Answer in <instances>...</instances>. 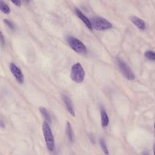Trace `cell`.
Returning <instances> with one entry per match:
<instances>
[{"mask_svg": "<svg viewBox=\"0 0 155 155\" xmlns=\"http://www.w3.org/2000/svg\"><path fill=\"white\" fill-rule=\"evenodd\" d=\"M42 131L48 150L53 151L54 149V139L50 127L46 121L42 124Z\"/></svg>", "mask_w": 155, "mask_h": 155, "instance_id": "1", "label": "cell"}, {"mask_svg": "<svg viewBox=\"0 0 155 155\" xmlns=\"http://www.w3.org/2000/svg\"><path fill=\"white\" fill-rule=\"evenodd\" d=\"M85 75V70L79 62L74 64L71 68V79L76 83L83 82Z\"/></svg>", "mask_w": 155, "mask_h": 155, "instance_id": "2", "label": "cell"}, {"mask_svg": "<svg viewBox=\"0 0 155 155\" xmlns=\"http://www.w3.org/2000/svg\"><path fill=\"white\" fill-rule=\"evenodd\" d=\"M91 22L92 28L96 30H105L112 27V24L107 19L101 17H94Z\"/></svg>", "mask_w": 155, "mask_h": 155, "instance_id": "3", "label": "cell"}, {"mask_svg": "<svg viewBox=\"0 0 155 155\" xmlns=\"http://www.w3.org/2000/svg\"><path fill=\"white\" fill-rule=\"evenodd\" d=\"M67 41L70 47L74 51L79 53H85L87 51V49L85 45L79 39L74 37L68 36L67 38Z\"/></svg>", "mask_w": 155, "mask_h": 155, "instance_id": "4", "label": "cell"}, {"mask_svg": "<svg viewBox=\"0 0 155 155\" xmlns=\"http://www.w3.org/2000/svg\"><path fill=\"white\" fill-rule=\"evenodd\" d=\"M117 64L118 67L123 74V76L128 80H133L135 79V75L130 67L123 60L120 59H117Z\"/></svg>", "mask_w": 155, "mask_h": 155, "instance_id": "5", "label": "cell"}, {"mask_svg": "<svg viewBox=\"0 0 155 155\" xmlns=\"http://www.w3.org/2000/svg\"><path fill=\"white\" fill-rule=\"evenodd\" d=\"M10 70L17 82L19 84H22L24 82V76L21 69L16 64L11 63L10 64Z\"/></svg>", "mask_w": 155, "mask_h": 155, "instance_id": "6", "label": "cell"}, {"mask_svg": "<svg viewBox=\"0 0 155 155\" xmlns=\"http://www.w3.org/2000/svg\"><path fill=\"white\" fill-rule=\"evenodd\" d=\"M75 13L90 30H92V26L90 21L81 12V11L79 8H75Z\"/></svg>", "mask_w": 155, "mask_h": 155, "instance_id": "7", "label": "cell"}, {"mask_svg": "<svg viewBox=\"0 0 155 155\" xmlns=\"http://www.w3.org/2000/svg\"><path fill=\"white\" fill-rule=\"evenodd\" d=\"M130 19H131V21H132V22L138 28H139L140 30H143L145 29V23L142 19H140L137 16H131L130 18Z\"/></svg>", "mask_w": 155, "mask_h": 155, "instance_id": "8", "label": "cell"}, {"mask_svg": "<svg viewBox=\"0 0 155 155\" xmlns=\"http://www.w3.org/2000/svg\"><path fill=\"white\" fill-rule=\"evenodd\" d=\"M62 99H63V101L65 104V105L66 107V108H67V111L70 113V114L71 115H72L73 116H74V109L73 108V105L71 104V102L70 98L66 95H63L62 96Z\"/></svg>", "mask_w": 155, "mask_h": 155, "instance_id": "9", "label": "cell"}, {"mask_svg": "<svg viewBox=\"0 0 155 155\" xmlns=\"http://www.w3.org/2000/svg\"><path fill=\"white\" fill-rule=\"evenodd\" d=\"M101 119L102 126L104 128L107 127L109 124V118L106 111L103 108H101Z\"/></svg>", "mask_w": 155, "mask_h": 155, "instance_id": "10", "label": "cell"}, {"mask_svg": "<svg viewBox=\"0 0 155 155\" xmlns=\"http://www.w3.org/2000/svg\"><path fill=\"white\" fill-rule=\"evenodd\" d=\"M39 111H40L41 114L42 115V116L45 119L46 122H48L49 123H50L51 122V116H50V113H48V110L44 107H40Z\"/></svg>", "mask_w": 155, "mask_h": 155, "instance_id": "11", "label": "cell"}, {"mask_svg": "<svg viewBox=\"0 0 155 155\" xmlns=\"http://www.w3.org/2000/svg\"><path fill=\"white\" fill-rule=\"evenodd\" d=\"M66 133L67 137L70 142H72L73 140V131L71 128V124H70L69 122H67L66 124Z\"/></svg>", "mask_w": 155, "mask_h": 155, "instance_id": "12", "label": "cell"}, {"mask_svg": "<svg viewBox=\"0 0 155 155\" xmlns=\"http://www.w3.org/2000/svg\"><path fill=\"white\" fill-rule=\"evenodd\" d=\"M0 8L1 12L4 13L8 14L10 12V9L8 5L2 1H0Z\"/></svg>", "mask_w": 155, "mask_h": 155, "instance_id": "13", "label": "cell"}, {"mask_svg": "<svg viewBox=\"0 0 155 155\" xmlns=\"http://www.w3.org/2000/svg\"><path fill=\"white\" fill-rule=\"evenodd\" d=\"M99 143H100V146H101L102 151H104V153L105 154H109L108 150V148H107V147L105 140L103 139H101L99 140Z\"/></svg>", "mask_w": 155, "mask_h": 155, "instance_id": "14", "label": "cell"}, {"mask_svg": "<svg viewBox=\"0 0 155 155\" xmlns=\"http://www.w3.org/2000/svg\"><path fill=\"white\" fill-rule=\"evenodd\" d=\"M145 56L149 60L151 61H154L155 59V56H154V52L151 50H147L145 52Z\"/></svg>", "mask_w": 155, "mask_h": 155, "instance_id": "15", "label": "cell"}, {"mask_svg": "<svg viewBox=\"0 0 155 155\" xmlns=\"http://www.w3.org/2000/svg\"><path fill=\"white\" fill-rule=\"evenodd\" d=\"M4 22H5L10 28H12V29H13V28H14V25H13V24L12 23L11 21H8V20L7 19H5L4 20Z\"/></svg>", "mask_w": 155, "mask_h": 155, "instance_id": "16", "label": "cell"}, {"mask_svg": "<svg viewBox=\"0 0 155 155\" xmlns=\"http://www.w3.org/2000/svg\"><path fill=\"white\" fill-rule=\"evenodd\" d=\"M12 2L18 7H19L21 5V1H12Z\"/></svg>", "mask_w": 155, "mask_h": 155, "instance_id": "17", "label": "cell"}, {"mask_svg": "<svg viewBox=\"0 0 155 155\" xmlns=\"http://www.w3.org/2000/svg\"><path fill=\"white\" fill-rule=\"evenodd\" d=\"M1 44L3 45L4 44V37L2 35V33H1Z\"/></svg>", "mask_w": 155, "mask_h": 155, "instance_id": "18", "label": "cell"}, {"mask_svg": "<svg viewBox=\"0 0 155 155\" xmlns=\"http://www.w3.org/2000/svg\"><path fill=\"white\" fill-rule=\"evenodd\" d=\"M4 126H5V125L3 124V121L1 120V128H4Z\"/></svg>", "mask_w": 155, "mask_h": 155, "instance_id": "19", "label": "cell"}]
</instances>
